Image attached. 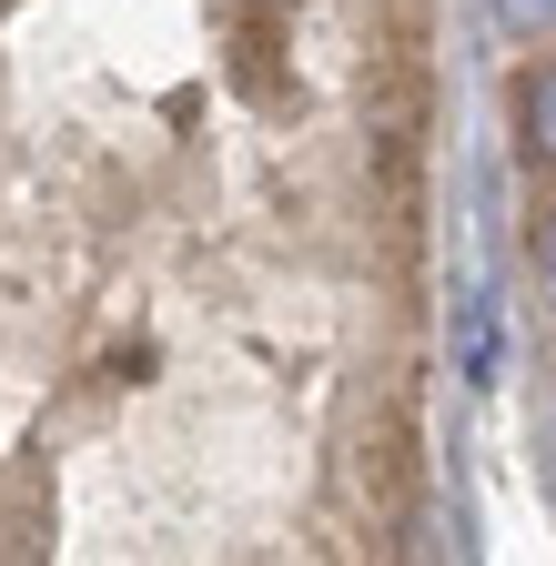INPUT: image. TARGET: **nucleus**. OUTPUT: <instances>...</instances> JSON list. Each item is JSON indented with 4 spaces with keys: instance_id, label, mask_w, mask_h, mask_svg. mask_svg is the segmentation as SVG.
Returning <instances> with one entry per match:
<instances>
[{
    "instance_id": "obj_1",
    "label": "nucleus",
    "mask_w": 556,
    "mask_h": 566,
    "mask_svg": "<svg viewBox=\"0 0 556 566\" xmlns=\"http://www.w3.org/2000/svg\"><path fill=\"white\" fill-rule=\"evenodd\" d=\"M334 495L355 516H375V526H405V506H415V424L385 405V415H365L355 436L334 446Z\"/></svg>"
},
{
    "instance_id": "obj_2",
    "label": "nucleus",
    "mask_w": 556,
    "mask_h": 566,
    "mask_svg": "<svg viewBox=\"0 0 556 566\" xmlns=\"http://www.w3.org/2000/svg\"><path fill=\"white\" fill-rule=\"evenodd\" d=\"M506 112H516V153H526V172L556 182V51H536V61L516 71Z\"/></svg>"
},
{
    "instance_id": "obj_3",
    "label": "nucleus",
    "mask_w": 556,
    "mask_h": 566,
    "mask_svg": "<svg viewBox=\"0 0 556 566\" xmlns=\"http://www.w3.org/2000/svg\"><path fill=\"white\" fill-rule=\"evenodd\" d=\"M233 82L273 102V0H233Z\"/></svg>"
},
{
    "instance_id": "obj_4",
    "label": "nucleus",
    "mask_w": 556,
    "mask_h": 566,
    "mask_svg": "<svg viewBox=\"0 0 556 566\" xmlns=\"http://www.w3.org/2000/svg\"><path fill=\"white\" fill-rule=\"evenodd\" d=\"M465 375L475 385L496 375V304H485V294H465Z\"/></svg>"
},
{
    "instance_id": "obj_5",
    "label": "nucleus",
    "mask_w": 556,
    "mask_h": 566,
    "mask_svg": "<svg viewBox=\"0 0 556 566\" xmlns=\"http://www.w3.org/2000/svg\"><path fill=\"white\" fill-rule=\"evenodd\" d=\"M496 21H506L516 41H536V51H546V41H556V0H496Z\"/></svg>"
},
{
    "instance_id": "obj_6",
    "label": "nucleus",
    "mask_w": 556,
    "mask_h": 566,
    "mask_svg": "<svg viewBox=\"0 0 556 566\" xmlns=\"http://www.w3.org/2000/svg\"><path fill=\"white\" fill-rule=\"evenodd\" d=\"M526 263H536V283H546V294H556V202L536 212V223H526Z\"/></svg>"
}]
</instances>
